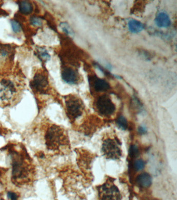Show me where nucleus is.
Wrapping results in <instances>:
<instances>
[{
    "label": "nucleus",
    "instance_id": "nucleus-1",
    "mask_svg": "<svg viewBox=\"0 0 177 200\" xmlns=\"http://www.w3.org/2000/svg\"><path fill=\"white\" fill-rule=\"evenodd\" d=\"M8 152L11 160L12 182L18 186L32 183L36 179L37 171L33 160L24 145H10Z\"/></svg>",
    "mask_w": 177,
    "mask_h": 200
},
{
    "label": "nucleus",
    "instance_id": "nucleus-2",
    "mask_svg": "<svg viewBox=\"0 0 177 200\" xmlns=\"http://www.w3.org/2000/svg\"><path fill=\"white\" fill-rule=\"evenodd\" d=\"M46 149L54 153H60L69 147V141L65 130L55 124H47L42 129Z\"/></svg>",
    "mask_w": 177,
    "mask_h": 200
},
{
    "label": "nucleus",
    "instance_id": "nucleus-3",
    "mask_svg": "<svg viewBox=\"0 0 177 200\" xmlns=\"http://www.w3.org/2000/svg\"><path fill=\"white\" fill-rule=\"evenodd\" d=\"M120 145L117 138H107L102 144V153L108 159L118 160L122 154Z\"/></svg>",
    "mask_w": 177,
    "mask_h": 200
},
{
    "label": "nucleus",
    "instance_id": "nucleus-4",
    "mask_svg": "<svg viewBox=\"0 0 177 200\" xmlns=\"http://www.w3.org/2000/svg\"><path fill=\"white\" fill-rule=\"evenodd\" d=\"M65 108L68 117L74 121L81 116L84 110V105L81 100L74 96L67 97L65 99Z\"/></svg>",
    "mask_w": 177,
    "mask_h": 200
},
{
    "label": "nucleus",
    "instance_id": "nucleus-5",
    "mask_svg": "<svg viewBox=\"0 0 177 200\" xmlns=\"http://www.w3.org/2000/svg\"><path fill=\"white\" fill-rule=\"evenodd\" d=\"M99 197L101 200H122L120 190L112 182H107L98 188Z\"/></svg>",
    "mask_w": 177,
    "mask_h": 200
},
{
    "label": "nucleus",
    "instance_id": "nucleus-6",
    "mask_svg": "<svg viewBox=\"0 0 177 200\" xmlns=\"http://www.w3.org/2000/svg\"><path fill=\"white\" fill-rule=\"evenodd\" d=\"M96 108L100 115L104 116H111L115 111L114 104L107 95L98 97L96 102Z\"/></svg>",
    "mask_w": 177,
    "mask_h": 200
},
{
    "label": "nucleus",
    "instance_id": "nucleus-7",
    "mask_svg": "<svg viewBox=\"0 0 177 200\" xmlns=\"http://www.w3.org/2000/svg\"><path fill=\"white\" fill-rule=\"evenodd\" d=\"M30 86L35 92L41 94H46V89L48 86L47 77L41 73L35 74L33 79L30 82Z\"/></svg>",
    "mask_w": 177,
    "mask_h": 200
},
{
    "label": "nucleus",
    "instance_id": "nucleus-8",
    "mask_svg": "<svg viewBox=\"0 0 177 200\" xmlns=\"http://www.w3.org/2000/svg\"><path fill=\"white\" fill-rule=\"evenodd\" d=\"M61 77L64 82L68 84H76L79 80V76L76 71L73 68L65 67L61 71Z\"/></svg>",
    "mask_w": 177,
    "mask_h": 200
},
{
    "label": "nucleus",
    "instance_id": "nucleus-9",
    "mask_svg": "<svg viewBox=\"0 0 177 200\" xmlns=\"http://www.w3.org/2000/svg\"><path fill=\"white\" fill-rule=\"evenodd\" d=\"M91 81V86L97 92L106 91L110 88L109 84L104 79L94 77Z\"/></svg>",
    "mask_w": 177,
    "mask_h": 200
},
{
    "label": "nucleus",
    "instance_id": "nucleus-10",
    "mask_svg": "<svg viewBox=\"0 0 177 200\" xmlns=\"http://www.w3.org/2000/svg\"><path fill=\"white\" fill-rule=\"evenodd\" d=\"M155 23L159 28H167L170 26L172 21L169 15L165 12H161L156 16Z\"/></svg>",
    "mask_w": 177,
    "mask_h": 200
},
{
    "label": "nucleus",
    "instance_id": "nucleus-11",
    "mask_svg": "<svg viewBox=\"0 0 177 200\" xmlns=\"http://www.w3.org/2000/svg\"><path fill=\"white\" fill-rule=\"evenodd\" d=\"M128 29L131 33L138 34L142 32L144 26L142 23L135 19H131L128 23Z\"/></svg>",
    "mask_w": 177,
    "mask_h": 200
},
{
    "label": "nucleus",
    "instance_id": "nucleus-12",
    "mask_svg": "<svg viewBox=\"0 0 177 200\" xmlns=\"http://www.w3.org/2000/svg\"><path fill=\"white\" fill-rule=\"evenodd\" d=\"M137 182L140 187L148 188L152 184V178L149 174L142 173L138 176Z\"/></svg>",
    "mask_w": 177,
    "mask_h": 200
},
{
    "label": "nucleus",
    "instance_id": "nucleus-13",
    "mask_svg": "<svg viewBox=\"0 0 177 200\" xmlns=\"http://www.w3.org/2000/svg\"><path fill=\"white\" fill-rule=\"evenodd\" d=\"M19 8L21 13L25 15H28L31 13L33 10V6L31 2L28 1H18Z\"/></svg>",
    "mask_w": 177,
    "mask_h": 200
},
{
    "label": "nucleus",
    "instance_id": "nucleus-14",
    "mask_svg": "<svg viewBox=\"0 0 177 200\" xmlns=\"http://www.w3.org/2000/svg\"><path fill=\"white\" fill-rule=\"evenodd\" d=\"M1 84L5 88V89L7 90L8 91H10L12 95L16 91V90L14 87L13 84L10 80L4 79L1 82Z\"/></svg>",
    "mask_w": 177,
    "mask_h": 200
},
{
    "label": "nucleus",
    "instance_id": "nucleus-15",
    "mask_svg": "<svg viewBox=\"0 0 177 200\" xmlns=\"http://www.w3.org/2000/svg\"><path fill=\"white\" fill-rule=\"evenodd\" d=\"M37 55L39 59H41L43 62H46L50 58V56L47 52V51L42 48L37 51Z\"/></svg>",
    "mask_w": 177,
    "mask_h": 200
},
{
    "label": "nucleus",
    "instance_id": "nucleus-16",
    "mask_svg": "<svg viewBox=\"0 0 177 200\" xmlns=\"http://www.w3.org/2000/svg\"><path fill=\"white\" fill-rule=\"evenodd\" d=\"M60 28L63 30V32L65 33V34H68L69 36H72L74 35L73 30L71 28L69 25L63 22L61 23L60 25Z\"/></svg>",
    "mask_w": 177,
    "mask_h": 200
},
{
    "label": "nucleus",
    "instance_id": "nucleus-17",
    "mask_svg": "<svg viewBox=\"0 0 177 200\" xmlns=\"http://www.w3.org/2000/svg\"><path fill=\"white\" fill-rule=\"evenodd\" d=\"M13 49L11 47L6 45H0V54L2 55L7 56L12 52Z\"/></svg>",
    "mask_w": 177,
    "mask_h": 200
},
{
    "label": "nucleus",
    "instance_id": "nucleus-18",
    "mask_svg": "<svg viewBox=\"0 0 177 200\" xmlns=\"http://www.w3.org/2000/svg\"><path fill=\"white\" fill-rule=\"evenodd\" d=\"M118 126L122 130H126L127 128V121L124 116H120L117 120Z\"/></svg>",
    "mask_w": 177,
    "mask_h": 200
},
{
    "label": "nucleus",
    "instance_id": "nucleus-19",
    "mask_svg": "<svg viewBox=\"0 0 177 200\" xmlns=\"http://www.w3.org/2000/svg\"><path fill=\"white\" fill-rule=\"evenodd\" d=\"M30 21L31 24L34 26H41L43 22L41 19L35 16H32L31 17Z\"/></svg>",
    "mask_w": 177,
    "mask_h": 200
},
{
    "label": "nucleus",
    "instance_id": "nucleus-20",
    "mask_svg": "<svg viewBox=\"0 0 177 200\" xmlns=\"http://www.w3.org/2000/svg\"><path fill=\"white\" fill-rule=\"evenodd\" d=\"M11 23L14 32H15L16 33H18V32H21V26L18 22L13 20V21H11Z\"/></svg>",
    "mask_w": 177,
    "mask_h": 200
},
{
    "label": "nucleus",
    "instance_id": "nucleus-21",
    "mask_svg": "<svg viewBox=\"0 0 177 200\" xmlns=\"http://www.w3.org/2000/svg\"><path fill=\"white\" fill-rule=\"evenodd\" d=\"M135 167L137 171H141L142 170L144 166H145V163L142 160H138L135 161Z\"/></svg>",
    "mask_w": 177,
    "mask_h": 200
},
{
    "label": "nucleus",
    "instance_id": "nucleus-22",
    "mask_svg": "<svg viewBox=\"0 0 177 200\" xmlns=\"http://www.w3.org/2000/svg\"><path fill=\"white\" fill-rule=\"evenodd\" d=\"M129 153L130 156H132V157L137 155L139 153V150L137 147L135 145L131 146L129 149Z\"/></svg>",
    "mask_w": 177,
    "mask_h": 200
},
{
    "label": "nucleus",
    "instance_id": "nucleus-23",
    "mask_svg": "<svg viewBox=\"0 0 177 200\" xmlns=\"http://www.w3.org/2000/svg\"><path fill=\"white\" fill-rule=\"evenodd\" d=\"M7 197L9 200H18V195L15 192L13 191H8L7 193Z\"/></svg>",
    "mask_w": 177,
    "mask_h": 200
},
{
    "label": "nucleus",
    "instance_id": "nucleus-24",
    "mask_svg": "<svg viewBox=\"0 0 177 200\" xmlns=\"http://www.w3.org/2000/svg\"><path fill=\"white\" fill-rule=\"evenodd\" d=\"M138 132L140 134H146L147 132V130L145 127L141 126L138 128Z\"/></svg>",
    "mask_w": 177,
    "mask_h": 200
},
{
    "label": "nucleus",
    "instance_id": "nucleus-25",
    "mask_svg": "<svg viewBox=\"0 0 177 200\" xmlns=\"http://www.w3.org/2000/svg\"><path fill=\"white\" fill-rule=\"evenodd\" d=\"M141 55L142 56V57L144 58V59H146L147 60H148L150 58V54H148V53L146 52H142L141 53Z\"/></svg>",
    "mask_w": 177,
    "mask_h": 200
}]
</instances>
